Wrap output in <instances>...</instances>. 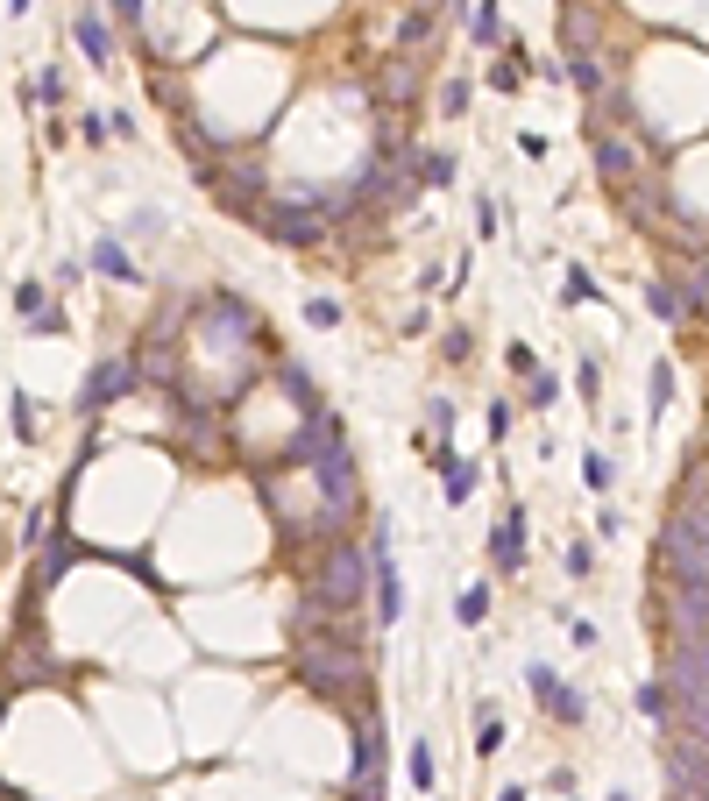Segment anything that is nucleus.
Listing matches in <instances>:
<instances>
[{
    "instance_id": "1",
    "label": "nucleus",
    "mask_w": 709,
    "mask_h": 801,
    "mask_svg": "<svg viewBox=\"0 0 709 801\" xmlns=\"http://www.w3.org/2000/svg\"><path fill=\"white\" fill-rule=\"evenodd\" d=\"M305 596H312V603H327V610H355V603L369 596V546L334 539V546H327V560L312 568Z\"/></svg>"
},
{
    "instance_id": "2",
    "label": "nucleus",
    "mask_w": 709,
    "mask_h": 801,
    "mask_svg": "<svg viewBox=\"0 0 709 801\" xmlns=\"http://www.w3.org/2000/svg\"><path fill=\"white\" fill-rule=\"evenodd\" d=\"M256 227L270 234L277 249H312V242L327 234V213H320V199H312V185H305V192H291V199L256 206Z\"/></svg>"
},
{
    "instance_id": "3",
    "label": "nucleus",
    "mask_w": 709,
    "mask_h": 801,
    "mask_svg": "<svg viewBox=\"0 0 709 801\" xmlns=\"http://www.w3.org/2000/svg\"><path fill=\"white\" fill-rule=\"evenodd\" d=\"M660 773H667V801H702L709 794V738L674 731L660 745Z\"/></svg>"
},
{
    "instance_id": "4",
    "label": "nucleus",
    "mask_w": 709,
    "mask_h": 801,
    "mask_svg": "<svg viewBox=\"0 0 709 801\" xmlns=\"http://www.w3.org/2000/svg\"><path fill=\"white\" fill-rule=\"evenodd\" d=\"M135 383H142V362H135V355H121V362H114V355H100V362H93V376H86V390H78V412L100 419L107 405H121Z\"/></svg>"
},
{
    "instance_id": "5",
    "label": "nucleus",
    "mask_w": 709,
    "mask_h": 801,
    "mask_svg": "<svg viewBox=\"0 0 709 801\" xmlns=\"http://www.w3.org/2000/svg\"><path fill=\"white\" fill-rule=\"evenodd\" d=\"M369 589H376V624L405 617V589H398V560H390V525L369 532Z\"/></svg>"
},
{
    "instance_id": "6",
    "label": "nucleus",
    "mask_w": 709,
    "mask_h": 801,
    "mask_svg": "<svg viewBox=\"0 0 709 801\" xmlns=\"http://www.w3.org/2000/svg\"><path fill=\"white\" fill-rule=\"evenodd\" d=\"M525 688H532V702L546 709V724H582V716H589V695H582L575 681H561L554 667H525Z\"/></svg>"
},
{
    "instance_id": "7",
    "label": "nucleus",
    "mask_w": 709,
    "mask_h": 801,
    "mask_svg": "<svg viewBox=\"0 0 709 801\" xmlns=\"http://www.w3.org/2000/svg\"><path fill=\"white\" fill-rule=\"evenodd\" d=\"M589 149H596V171H603V178H610L617 192H632V185H639V156L624 149V142H617V135H610L603 121L589 128Z\"/></svg>"
},
{
    "instance_id": "8",
    "label": "nucleus",
    "mask_w": 709,
    "mask_h": 801,
    "mask_svg": "<svg viewBox=\"0 0 709 801\" xmlns=\"http://www.w3.org/2000/svg\"><path fill=\"white\" fill-rule=\"evenodd\" d=\"M490 568L497 575H518L525 568V511L511 504L504 518H497V532H490Z\"/></svg>"
},
{
    "instance_id": "9",
    "label": "nucleus",
    "mask_w": 709,
    "mask_h": 801,
    "mask_svg": "<svg viewBox=\"0 0 709 801\" xmlns=\"http://www.w3.org/2000/svg\"><path fill=\"white\" fill-rule=\"evenodd\" d=\"M78 560H86V546H78V539H71L64 525H57V539L43 532V560H36V589H57V582H64L71 568H78Z\"/></svg>"
},
{
    "instance_id": "10",
    "label": "nucleus",
    "mask_w": 709,
    "mask_h": 801,
    "mask_svg": "<svg viewBox=\"0 0 709 801\" xmlns=\"http://www.w3.org/2000/svg\"><path fill=\"white\" fill-rule=\"evenodd\" d=\"M71 36H78V50H86V64H100V71L114 64V29H107V15L93 8V0L71 15Z\"/></svg>"
},
{
    "instance_id": "11",
    "label": "nucleus",
    "mask_w": 709,
    "mask_h": 801,
    "mask_svg": "<svg viewBox=\"0 0 709 801\" xmlns=\"http://www.w3.org/2000/svg\"><path fill=\"white\" fill-rule=\"evenodd\" d=\"M86 263H93L100 277H114V284H142V263H135V256H128V249L114 242V234H100V242H93V256H86Z\"/></svg>"
},
{
    "instance_id": "12",
    "label": "nucleus",
    "mask_w": 709,
    "mask_h": 801,
    "mask_svg": "<svg viewBox=\"0 0 709 801\" xmlns=\"http://www.w3.org/2000/svg\"><path fill=\"white\" fill-rule=\"evenodd\" d=\"M277 390H291V405H298V412H320V383H312L305 362H277Z\"/></svg>"
},
{
    "instance_id": "13",
    "label": "nucleus",
    "mask_w": 709,
    "mask_h": 801,
    "mask_svg": "<svg viewBox=\"0 0 709 801\" xmlns=\"http://www.w3.org/2000/svg\"><path fill=\"white\" fill-rule=\"evenodd\" d=\"M525 71H532V64H525V43L511 36V43H504V57H497V64L483 71V78H490L497 93H518V86H525Z\"/></svg>"
},
{
    "instance_id": "14",
    "label": "nucleus",
    "mask_w": 709,
    "mask_h": 801,
    "mask_svg": "<svg viewBox=\"0 0 709 801\" xmlns=\"http://www.w3.org/2000/svg\"><path fill=\"white\" fill-rule=\"evenodd\" d=\"M476 483H483V468H476V461H461V454L440 468V490H447V504H468V497H476Z\"/></svg>"
},
{
    "instance_id": "15",
    "label": "nucleus",
    "mask_w": 709,
    "mask_h": 801,
    "mask_svg": "<svg viewBox=\"0 0 709 801\" xmlns=\"http://www.w3.org/2000/svg\"><path fill=\"white\" fill-rule=\"evenodd\" d=\"M504 752V716L497 702H476V759H497Z\"/></svg>"
},
{
    "instance_id": "16",
    "label": "nucleus",
    "mask_w": 709,
    "mask_h": 801,
    "mask_svg": "<svg viewBox=\"0 0 709 801\" xmlns=\"http://www.w3.org/2000/svg\"><path fill=\"white\" fill-rule=\"evenodd\" d=\"M596 43V22H589V8H561V50L568 57H582Z\"/></svg>"
},
{
    "instance_id": "17",
    "label": "nucleus",
    "mask_w": 709,
    "mask_h": 801,
    "mask_svg": "<svg viewBox=\"0 0 709 801\" xmlns=\"http://www.w3.org/2000/svg\"><path fill=\"white\" fill-rule=\"evenodd\" d=\"M433 15H440V8H426V0H412V15L398 22V50H419V43L433 36Z\"/></svg>"
},
{
    "instance_id": "18",
    "label": "nucleus",
    "mask_w": 709,
    "mask_h": 801,
    "mask_svg": "<svg viewBox=\"0 0 709 801\" xmlns=\"http://www.w3.org/2000/svg\"><path fill=\"white\" fill-rule=\"evenodd\" d=\"M603 291H596V277L582 270V263H568V277H561V305H596Z\"/></svg>"
},
{
    "instance_id": "19",
    "label": "nucleus",
    "mask_w": 709,
    "mask_h": 801,
    "mask_svg": "<svg viewBox=\"0 0 709 801\" xmlns=\"http://www.w3.org/2000/svg\"><path fill=\"white\" fill-rule=\"evenodd\" d=\"M405 780H412L419 794H433V780H440V766H433V745H412V752H405Z\"/></svg>"
},
{
    "instance_id": "20",
    "label": "nucleus",
    "mask_w": 709,
    "mask_h": 801,
    "mask_svg": "<svg viewBox=\"0 0 709 801\" xmlns=\"http://www.w3.org/2000/svg\"><path fill=\"white\" fill-rule=\"evenodd\" d=\"M419 185H426V192L454 185V156H447V149H426V156H419Z\"/></svg>"
},
{
    "instance_id": "21",
    "label": "nucleus",
    "mask_w": 709,
    "mask_h": 801,
    "mask_svg": "<svg viewBox=\"0 0 709 801\" xmlns=\"http://www.w3.org/2000/svg\"><path fill=\"white\" fill-rule=\"evenodd\" d=\"M561 568H568V582H589V575H596V546H589V539H568V546H561Z\"/></svg>"
},
{
    "instance_id": "22",
    "label": "nucleus",
    "mask_w": 709,
    "mask_h": 801,
    "mask_svg": "<svg viewBox=\"0 0 709 801\" xmlns=\"http://www.w3.org/2000/svg\"><path fill=\"white\" fill-rule=\"evenodd\" d=\"M525 383H532V397H525L532 412H554V405H561V376H554V369H532Z\"/></svg>"
},
{
    "instance_id": "23",
    "label": "nucleus",
    "mask_w": 709,
    "mask_h": 801,
    "mask_svg": "<svg viewBox=\"0 0 709 801\" xmlns=\"http://www.w3.org/2000/svg\"><path fill=\"white\" fill-rule=\"evenodd\" d=\"M561 78H575V86H582V93H589V100H596V93H603V64H596V57H589V50H582V57H568V64H561Z\"/></svg>"
},
{
    "instance_id": "24",
    "label": "nucleus",
    "mask_w": 709,
    "mask_h": 801,
    "mask_svg": "<svg viewBox=\"0 0 709 801\" xmlns=\"http://www.w3.org/2000/svg\"><path fill=\"white\" fill-rule=\"evenodd\" d=\"M383 93H390V100H412V93H419V57H398V64H390Z\"/></svg>"
},
{
    "instance_id": "25",
    "label": "nucleus",
    "mask_w": 709,
    "mask_h": 801,
    "mask_svg": "<svg viewBox=\"0 0 709 801\" xmlns=\"http://www.w3.org/2000/svg\"><path fill=\"white\" fill-rule=\"evenodd\" d=\"M454 617H461V624H483V617H490V582H468L461 603H454Z\"/></svg>"
},
{
    "instance_id": "26",
    "label": "nucleus",
    "mask_w": 709,
    "mask_h": 801,
    "mask_svg": "<svg viewBox=\"0 0 709 801\" xmlns=\"http://www.w3.org/2000/svg\"><path fill=\"white\" fill-rule=\"evenodd\" d=\"M639 716H646V724H667V716H674V702H667V681H646V688H639Z\"/></svg>"
},
{
    "instance_id": "27",
    "label": "nucleus",
    "mask_w": 709,
    "mask_h": 801,
    "mask_svg": "<svg viewBox=\"0 0 709 801\" xmlns=\"http://www.w3.org/2000/svg\"><path fill=\"white\" fill-rule=\"evenodd\" d=\"M646 305H653V319L681 327V291H674V284H646Z\"/></svg>"
},
{
    "instance_id": "28",
    "label": "nucleus",
    "mask_w": 709,
    "mask_h": 801,
    "mask_svg": "<svg viewBox=\"0 0 709 801\" xmlns=\"http://www.w3.org/2000/svg\"><path fill=\"white\" fill-rule=\"evenodd\" d=\"M43 305H50V284H43V277H22V284H15V312H22V319H36Z\"/></svg>"
},
{
    "instance_id": "29",
    "label": "nucleus",
    "mask_w": 709,
    "mask_h": 801,
    "mask_svg": "<svg viewBox=\"0 0 709 801\" xmlns=\"http://www.w3.org/2000/svg\"><path fill=\"white\" fill-rule=\"evenodd\" d=\"M468 36H476V43H497V36H504V8H497V0H483V8H476Z\"/></svg>"
},
{
    "instance_id": "30",
    "label": "nucleus",
    "mask_w": 709,
    "mask_h": 801,
    "mask_svg": "<svg viewBox=\"0 0 709 801\" xmlns=\"http://www.w3.org/2000/svg\"><path fill=\"white\" fill-rule=\"evenodd\" d=\"M646 390H653V419L674 405V362H653V376H646Z\"/></svg>"
},
{
    "instance_id": "31",
    "label": "nucleus",
    "mask_w": 709,
    "mask_h": 801,
    "mask_svg": "<svg viewBox=\"0 0 709 801\" xmlns=\"http://www.w3.org/2000/svg\"><path fill=\"white\" fill-rule=\"evenodd\" d=\"M468 93H476L468 78H447V86H440V114H447V121H461V114H468Z\"/></svg>"
},
{
    "instance_id": "32",
    "label": "nucleus",
    "mask_w": 709,
    "mask_h": 801,
    "mask_svg": "<svg viewBox=\"0 0 709 801\" xmlns=\"http://www.w3.org/2000/svg\"><path fill=\"white\" fill-rule=\"evenodd\" d=\"M582 483H589V490H610V483H617V461H610V454H589V461H582Z\"/></svg>"
},
{
    "instance_id": "33",
    "label": "nucleus",
    "mask_w": 709,
    "mask_h": 801,
    "mask_svg": "<svg viewBox=\"0 0 709 801\" xmlns=\"http://www.w3.org/2000/svg\"><path fill=\"white\" fill-rule=\"evenodd\" d=\"M426 426H433L440 440H454V397H426Z\"/></svg>"
},
{
    "instance_id": "34",
    "label": "nucleus",
    "mask_w": 709,
    "mask_h": 801,
    "mask_svg": "<svg viewBox=\"0 0 709 801\" xmlns=\"http://www.w3.org/2000/svg\"><path fill=\"white\" fill-rule=\"evenodd\" d=\"M440 355H447V362H468V355H476V334H468V327H447V334H440Z\"/></svg>"
},
{
    "instance_id": "35",
    "label": "nucleus",
    "mask_w": 709,
    "mask_h": 801,
    "mask_svg": "<svg viewBox=\"0 0 709 801\" xmlns=\"http://www.w3.org/2000/svg\"><path fill=\"white\" fill-rule=\"evenodd\" d=\"M305 327H320V334L341 327V305H334V298H305Z\"/></svg>"
},
{
    "instance_id": "36",
    "label": "nucleus",
    "mask_w": 709,
    "mask_h": 801,
    "mask_svg": "<svg viewBox=\"0 0 709 801\" xmlns=\"http://www.w3.org/2000/svg\"><path fill=\"white\" fill-rule=\"evenodd\" d=\"M57 100H64V71L50 64V71L36 78V107H57Z\"/></svg>"
},
{
    "instance_id": "37",
    "label": "nucleus",
    "mask_w": 709,
    "mask_h": 801,
    "mask_svg": "<svg viewBox=\"0 0 709 801\" xmlns=\"http://www.w3.org/2000/svg\"><path fill=\"white\" fill-rule=\"evenodd\" d=\"M8 419H15V440H36V405H29V397H15Z\"/></svg>"
},
{
    "instance_id": "38",
    "label": "nucleus",
    "mask_w": 709,
    "mask_h": 801,
    "mask_svg": "<svg viewBox=\"0 0 709 801\" xmlns=\"http://www.w3.org/2000/svg\"><path fill=\"white\" fill-rule=\"evenodd\" d=\"M128 234H135V242H156V234H164V213H156V206H142V213H135V227H128Z\"/></svg>"
},
{
    "instance_id": "39",
    "label": "nucleus",
    "mask_w": 709,
    "mask_h": 801,
    "mask_svg": "<svg viewBox=\"0 0 709 801\" xmlns=\"http://www.w3.org/2000/svg\"><path fill=\"white\" fill-rule=\"evenodd\" d=\"M504 362H511V376H532V369H539V355H532L525 341H511V348H504Z\"/></svg>"
},
{
    "instance_id": "40",
    "label": "nucleus",
    "mask_w": 709,
    "mask_h": 801,
    "mask_svg": "<svg viewBox=\"0 0 709 801\" xmlns=\"http://www.w3.org/2000/svg\"><path fill=\"white\" fill-rule=\"evenodd\" d=\"M476 234H483V242H490V234H497V199H490V192L476 199Z\"/></svg>"
},
{
    "instance_id": "41",
    "label": "nucleus",
    "mask_w": 709,
    "mask_h": 801,
    "mask_svg": "<svg viewBox=\"0 0 709 801\" xmlns=\"http://www.w3.org/2000/svg\"><path fill=\"white\" fill-rule=\"evenodd\" d=\"M575 390H582V397H596V390H603V369H596L589 355H582V369H575Z\"/></svg>"
},
{
    "instance_id": "42",
    "label": "nucleus",
    "mask_w": 709,
    "mask_h": 801,
    "mask_svg": "<svg viewBox=\"0 0 709 801\" xmlns=\"http://www.w3.org/2000/svg\"><path fill=\"white\" fill-rule=\"evenodd\" d=\"M29 327H36V334H64V305H43V312L29 319Z\"/></svg>"
},
{
    "instance_id": "43",
    "label": "nucleus",
    "mask_w": 709,
    "mask_h": 801,
    "mask_svg": "<svg viewBox=\"0 0 709 801\" xmlns=\"http://www.w3.org/2000/svg\"><path fill=\"white\" fill-rule=\"evenodd\" d=\"M43 532H50V511H29V518H22V539L43 546Z\"/></svg>"
},
{
    "instance_id": "44",
    "label": "nucleus",
    "mask_w": 709,
    "mask_h": 801,
    "mask_svg": "<svg viewBox=\"0 0 709 801\" xmlns=\"http://www.w3.org/2000/svg\"><path fill=\"white\" fill-rule=\"evenodd\" d=\"M568 638H575V646L589 653V646H596V624H589V617H568Z\"/></svg>"
},
{
    "instance_id": "45",
    "label": "nucleus",
    "mask_w": 709,
    "mask_h": 801,
    "mask_svg": "<svg viewBox=\"0 0 709 801\" xmlns=\"http://www.w3.org/2000/svg\"><path fill=\"white\" fill-rule=\"evenodd\" d=\"M78 135H86V142L100 149V142H107V114H86V121H78Z\"/></svg>"
},
{
    "instance_id": "46",
    "label": "nucleus",
    "mask_w": 709,
    "mask_h": 801,
    "mask_svg": "<svg viewBox=\"0 0 709 801\" xmlns=\"http://www.w3.org/2000/svg\"><path fill=\"white\" fill-rule=\"evenodd\" d=\"M624 532V511H596V539H617Z\"/></svg>"
},
{
    "instance_id": "47",
    "label": "nucleus",
    "mask_w": 709,
    "mask_h": 801,
    "mask_svg": "<svg viewBox=\"0 0 709 801\" xmlns=\"http://www.w3.org/2000/svg\"><path fill=\"white\" fill-rule=\"evenodd\" d=\"M497 801H532V787H504V794H497Z\"/></svg>"
},
{
    "instance_id": "48",
    "label": "nucleus",
    "mask_w": 709,
    "mask_h": 801,
    "mask_svg": "<svg viewBox=\"0 0 709 801\" xmlns=\"http://www.w3.org/2000/svg\"><path fill=\"white\" fill-rule=\"evenodd\" d=\"M29 8H36V0H8V15H29Z\"/></svg>"
},
{
    "instance_id": "49",
    "label": "nucleus",
    "mask_w": 709,
    "mask_h": 801,
    "mask_svg": "<svg viewBox=\"0 0 709 801\" xmlns=\"http://www.w3.org/2000/svg\"><path fill=\"white\" fill-rule=\"evenodd\" d=\"M610 801H632V794H624V787H617V794H610Z\"/></svg>"
}]
</instances>
